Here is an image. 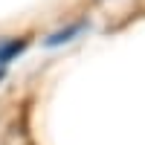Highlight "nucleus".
I'll list each match as a JSON object with an SVG mask.
<instances>
[{"instance_id":"f03ea898","label":"nucleus","mask_w":145,"mask_h":145,"mask_svg":"<svg viewBox=\"0 0 145 145\" xmlns=\"http://www.w3.org/2000/svg\"><path fill=\"white\" fill-rule=\"evenodd\" d=\"M76 32H81V23H72V26H67L64 32L52 35V38L46 41V44H50V46H55V44H61V41H70V35H76Z\"/></svg>"},{"instance_id":"f257e3e1","label":"nucleus","mask_w":145,"mask_h":145,"mask_svg":"<svg viewBox=\"0 0 145 145\" xmlns=\"http://www.w3.org/2000/svg\"><path fill=\"white\" fill-rule=\"evenodd\" d=\"M23 46H26V41H0V64L12 61L18 52H23Z\"/></svg>"}]
</instances>
